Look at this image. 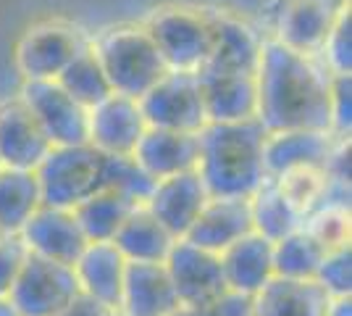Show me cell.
<instances>
[{
  "instance_id": "17",
  "label": "cell",
  "mask_w": 352,
  "mask_h": 316,
  "mask_svg": "<svg viewBox=\"0 0 352 316\" xmlns=\"http://www.w3.org/2000/svg\"><path fill=\"white\" fill-rule=\"evenodd\" d=\"M208 198L210 196H208L200 174L197 171H184V174H174V177L155 182L145 206L179 240L190 232V227L195 224V219L208 203Z\"/></svg>"
},
{
  "instance_id": "24",
  "label": "cell",
  "mask_w": 352,
  "mask_h": 316,
  "mask_svg": "<svg viewBox=\"0 0 352 316\" xmlns=\"http://www.w3.org/2000/svg\"><path fill=\"white\" fill-rule=\"evenodd\" d=\"M331 298L316 280L274 277L252 295V316H329Z\"/></svg>"
},
{
  "instance_id": "23",
  "label": "cell",
  "mask_w": 352,
  "mask_h": 316,
  "mask_svg": "<svg viewBox=\"0 0 352 316\" xmlns=\"http://www.w3.org/2000/svg\"><path fill=\"white\" fill-rule=\"evenodd\" d=\"M132 158L153 182L195 171L197 166V135L171 132L147 127L142 140L137 143Z\"/></svg>"
},
{
  "instance_id": "22",
  "label": "cell",
  "mask_w": 352,
  "mask_h": 316,
  "mask_svg": "<svg viewBox=\"0 0 352 316\" xmlns=\"http://www.w3.org/2000/svg\"><path fill=\"white\" fill-rule=\"evenodd\" d=\"M72 269L79 285V295H87L118 314L126 258L118 253L113 242H87V248L74 261Z\"/></svg>"
},
{
  "instance_id": "34",
  "label": "cell",
  "mask_w": 352,
  "mask_h": 316,
  "mask_svg": "<svg viewBox=\"0 0 352 316\" xmlns=\"http://www.w3.org/2000/svg\"><path fill=\"white\" fill-rule=\"evenodd\" d=\"M316 282L326 290L329 298L352 295V251L350 245H339L326 251L321 266L316 271Z\"/></svg>"
},
{
  "instance_id": "25",
  "label": "cell",
  "mask_w": 352,
  "mask_h": 316,
  "mask_svg": "<svg viewBox=\"0 0 352 316\" xmlns=\"http://www.w3.org/2000/svg\"><path fill=\"white\" fill-rule=\"evenodd\" d=\"M111 242L126 258V264H163L176 238L150 213L145 203H140L124 219Z\"/></svg>"
},
{
  "instance_id": "26",
  "label": "cell",
  "mask_w": 352,
  "mask_h": 316,
  "mask_svg": "<svg viewBox=\"0 0 352 316\" xmlns=\"http://www.w3.org/2000/svg\"><path fill=\"white\" fill-rule=\"evenodd\" d=\"M250 200V219H252V232L263 235L265 240L276 242L302 227L300 211L289 203L276 180H268L248 198Z\"/></svg>"
},
{
  "instance_id": "20",
  "label": "cell",
  "mask_w": 352,
  "mask_h": 316,
  "mask_svg": "<svg viewBox=\"0 0 352 316\" xmlns=\"http://www.w3.org/2000/svg\"><path fill=\"white\" fill-rule=\"evenodd\" d=\"M263 45L265 34H261L250 21L229 11H216L213 50L206 66L221 69V72H236V74H255Z\"/></svg>"
},
{
  "instance_id": "8",
  "label": "cell",
  "mask_w": 352,
  "mask_h": 316,
  "mask_svg": "<svg viewBox=\"0 0 352 316\" xmlns=\"http://www.w3.org/2000/svg\"><path fill=\"white\" fill-rule=\"evenodd\" d=\"M140 108L147 127H155V129L197 135L208 124L197 74H187V72H166L140 98Z\"/></svg>"
},
{
  "instance_id": "29",
  "label": "cell",
  "mask_w": 352,
  "mask_h": 316,
  "mask_svg": "<svg viewBox=\"0 0 352 316\" xmlns=\"http://www.w3.org/2000/svg\"><path fill=\"white\" fill-rule=\"evenodd\" d=\"M326 248L305 227H297L287 238L274 242V271L287 280H316Z\"/></svg>"
},
{
  "instance_id": "19",
  "label": "cell",
  "mask_w": 352,
  "mask_h": 316,
  "mask_svg": "<svg viewBox=\"0 0 352 316\" xmlns=\"http://www.w3.org/2000/svg\"><path fill=\"white\" fill-rule=\"evenodd\" d=\"M226 290L252 298L263 290L274 277V242L265 240L263 235L250 232L242 240L232 242L226 251L219 253Z\"/></svg>"
},
{
  "instance_id": "30",
  "label": "cell",
  "mask_w": 352,
  "mask_h": 316,
  "mask_svg": "<svg viewBox=\"0 0 352 316\" xmlns=\"http://www.w3.org/2000/svg\"><path fill=\"white\" fill-rule=\"evenodd\" d=\"M89 43H92V40H89ZM56 82L72 95L76 103L85 105L87 111L92 105L100 103V101H105L108 95H113L111 82H108V76H105L100 61L92 53V45L85 48V50L60 72Z\"/></svg>"
},
{
  "instance_id": "13",
  "label": "cell",
  "mask_w": 352,
  "mask_h": 316,
  "mask_svg": "<svg viewBox=\"0 0 352 316\" xmlns=\"http://www.w3.org/2000/svg\"><path fill=\"white\" fill-rule=\"evenodd\" d=\"M19 238L32 256L66 264V266H74V261L82 256V251L89 242L72 209H56L45 203L19 229Z\"/></svg>"
},
{
  "instance_id": "4",
  "label": "cell",
  "mask_w": 352,
  "mask_h": 316,
  "mask_svg": "<svg viewBox=\"0 0 352 316\" xmlns=\"http://www.w3.org/2000/svg\"><path fill=\"white\" fill-rule=\"evenodd\" d=\"M147 34L163 56L168 72L197 74L210 59L216 11L184 3H168L153 8L142 21Z\"/></svg>"
},
{
  "instance_id": "14",
  "label": "cell",
  "mask_w": 352,
  "mask_h": 316,
  "mask_svg": "<svg viewBox=\"0 0 352 316\" xmlns=\"http://www.w3.org/2000/svg\"><path fill=\"white\" fill-rule=\"evenodd\" d=\"M50 140L40 129L27 103L11 95L0 101V166L34 171L50 153Z\"/></svg>"
},
{
  "instance_id": "38",
  "label": "cell",
  "mask_w": 352,
  "mask_h": 316,
  "mask_svg": "<svg viewBox=\"0 0 352 316\" xmlns=\"http://www.w3.org/2000/svg\"><path fill=\"white\" fill-rule=\"evenodd\" d=\"M174 316H252V298L223 293L208 306H179Z\"/></svg>"
},
{
  "instance_id": "10",
  "label": "cell",
  "mask_w": 352,
  "mask_h": 316,
  "mask_svg": "<svg viewBox=\"0 0 352 316\" xmlns=\"http://www.w3.org/2000/svg\"><path fill=\"white\" fill-rule=\"evenodd\" d=\"M19 98L27 103L53 148L87 143V108L76 103L56 79L21 82Z\"/></svg>"
},
{
  "instance_id": "27",
  "label": "cell",
  "mask_w": 352,
  "mask_h": 316,
  "mask_svg": "<svg viewBox=\"0 0 352 316\" xmlns=\"http://www.w3.org/2000/svg\"><path fill=\"white\" fill-rule=\"evenodd\" d=\"M43 206L40 185L34 171L0 166V232L19 235L30 216Z\"/></svg>"
},
{
  "instance_id": "35",
  "label": "cell",
  "mask_w": 352,
  "mask_h": 316,
  "mask_svg": "<svg viewBox=\"0 0 352 316\" xmlns=\"http://www.w3.org/2000/svg\"><path fill=\"white\" fill-rule=\"evenodd\" d=\"M318 61L331 74H350L352 72V14L350 6L339 14L334 27L323 43Z\"/></svg>"
},
{
  "instance_id": "12",
  "label": "cell",
  "mask_w": 352,
  "mask_h": 316,
  "mask_svg": "<svg viewBox=\"0 0 352 316\" xmlns=\"http://www.w3.org/2000/svg\"><path fill=\"white\" fill-rule=\"evenodd\" d=\"M145 129L140 101L126 95L113 92L87 111V145L103 156H132Z\"/></svg>"
},
{
  "instance_id": "37",
  "label": "cell",
  "mask_w": 352,
  "mask_h": 316,
  "mask_svg": "<svg viewBox=\"0 0 352 316\" xmlns=\"http://www.w3.org/2000/svg\"><path fill=\"white\" fill-rule=\"evenodd\" d=\"M352 87L350 74H334L331 79V129L337 137H350L352 124Z\"/></svg>"
},
{
  "instance_id": "1",
  "label": "cell",
  "mask_w": 352,
  "mask_h": 316,
  "mask_svg": "<svg viewBox=\"0 0 352 316\" xmlns=\"http://www.w3.org/2000/svg\"><path fill=\"white\" fill-rule=\"evenodd\" d=\"M334 74L316 56L297 53L276 40H265L255 72L258 116L265 132L331 129Z\"/></svg>"
},
{
  "instance_id": "2",
  "label": "cell",
  "mask_w": 352,
  "mask_h": 316,
  "mask_svg": "<svg viewBox=\"0 0 352 316\" xmlns=\"http://www.w3.org/2000/svg\"><path fill=\"white\" fill-rule=\"evenodd\" d=\"M263 124L258 119L236 124H206L197 132L195 171L213 198H250L265 180Z\"/></svg>"
},
{
  "instance_id": "31",
  "label": "cell",
  "mask_w": 352,
  "mask_h": 316,
  "mask_svg": "<svg viewBox=\"0 0 352 316\" xmlns=\"http://www.w3.org/2000/svg\"><path fill=\"white\" fill-rule=\"evenodd\" d=\"M302 227L326 251L339 248V245H350V206L321 203L302 219Z\"/></svg>"
},
{
  "instance_id": "15",
  "label": "cell",
  "mask_w": 352,
  "mask_h": 316,
  "mask_svg": "<svg viewBox=\"0 0 352 316\" xmlns=\"http://www.w3.org/2000/svg\"><path fill=\"white\" fill-rule=\"evenodd\" d=\"M339 140L334 132H318V129H289V132H268L263 145L265 174L276 180L287 171L297 169H326L329 158Z\"/></svg>"
},
{
  "instance_id": "11",
  "label": "cell",
  "mask_w": 352,
  "mask_h": 316,
  "mask_svg": "<svg viewBox=\"0 0 352 316\" xmlns=\"http://www.w3.org/2000/svg\"><path fill=\"white\" fill-rule=\"evenodd\" d=\"M163 266L171 277V285L182 306H208L223 293H229L219 253L206 251L184 238L174 242Z\"/></svg>"
},
{
  "instance_id": "28",
  "label": "cell",
  "mask_w": 352,
  "mask_h": 316,
  "mask_svg": "<svg viewBox=\"0 0 352 316\" xmlns=\"http://www.w3.org/2000/svg\"><path fill=\"white\" fill-rule=\"evenodd\" d=\"M134 206H140V203H134L116 190L103 187L95 196H89L85 203H79L74 209V216L89 242H111Z\"/></svg>"
},
{
  "instance_id": "36",
  "label": "cell",
  "mask_w": 352,
  "mask_h": 316,
  "mask_svg": "<svg viewBox=\"0 0 352 316\" xmlns=\"http://www.w3.org/2000/svg\"><path fill=\"white\" fill-rule=\"evenodd\" d=\"M27 256H30V251L24 248L19 235H3L0 238V295L11 293Z\"/></svg>"
},
{
  "instance_id": "39",
  "label": "cell",
  "mask_w": 352,
  "mask_h": 316,
  "mask_svg": "<svg viewBox=\"0 0 352 316\" xmlns=\"http://www.w3.org/2000/svg\"><path fill=\"white\" fill-rule=\"evenodd\" d=\"M60 316H118L113 308H108L103 303L92 301L87 295H76L74 303Z\"/></svg>"
},
{
  "instance_id": "33",
  "label": "cell",
  "mask_w": 352,
  "mask_h": 316,
  "mask_svg": "<svg viewBox=\"0 0 352 316\" xmlns=\"http://www.w3.org/2000/svg\"><path fill=\"white\" fill-rule=\"evenodd\" d=\"M155 182L137 166L132 156H105L103 187L116 190L134 203H145Z\"/></svg>"
},
{
  "instance_id": "40",
  "label": "cell",
  "mask_w": 352,
  "mask_h": 316,
  "mask_svg": "<svg viewBox=\"0 0 352 316\" xmlns=\"http://www.w3.org/2000/svg\"><path fill=\"white\" fill-rule=\"evenodd\" d=\"M0 316H19L14 308V303L8 301V295H0Z\"/></svg>"
},
{
  "instance_id": "3",
  "label": "cell",
  "mask_w": 352,
  "mask_h": 316,
  "mask_svg": "<svg viewBox=\"0 0 352 316\" xmlns=\"http://www.w3.org/2000/svg\"><path fill=\"white\" fill-rule=\"evenodd\" d=\"M89 45L116 95L140 101L168 72L166 61L158 53L153 37L142 27V21L140 24L124 21V24L105 27L98 34H92Z\"/></svg>"
},
{
  "instance_id": "6",
  "label": "cell",
  "mask_w": 352,
  "mask_h": 316,
  "mask_svg": "<svg viewBox=\"0 0 352 316\" xmlns=\"http://www.w3.org/2000/svg\"><path fill=\"white\" fill-rule=\"evenodd\" d=\"M92 34L66 19H45L32 24L16 43L14 63L24 82H50L72 63Z\"/></svg>"
},
{
  "instance_id": "41",
  "label": "cell",
  "mask_w": 352,
  "mask_h": 316,
  "mask_svg": "<svg viewBox=\"0 0 352 316\" xmlns=\"http://www.w3.org/2000/svg\"><path fill=\"white\" fill-rule=\"evenodd\" d=\"M0 238H3V232H0Z\"/></svg>"
},
{
  "instance_id": "32",
  "label": "cell",
  "mask_w": 352,
  "mask_h": 316,
  "mask_svg": "<svg viewBox=\"0 0 352 316\" xmlns=\"http://www.w3.org/2000/svg\"><path fill=\"white\" fill-rule=\"evenodd\" d=\"M279 187L284 190V196L289 198L294 209L300 211V216L305 219L310 211L318 209L326 198V187L329 180L321 169H297V171H287L276 177Z\"/></svg>"
},
{
  "instance_id": "9",
  "label": "cell",
  "mask_w": 352,
  "mask_h": 316,
  "mask_svg": "<svg viewBox=\"0 0 352 316\" xmlns=\"http://www.w3.org/2000/svg\"><path fill=\"white\" fill-rule=\"evenodd\" d=\"M347 6L350 0H276L271 11V34L265 40H276L318 59L334 21Z\"/></svg>"
},
{
  "instance_id": "16",
  "label": "cell",
  "mask_w": 352,
  "mask_h": 316,
  "mask_svg": "<svg viewBox=\"0 0 352 316\" xmlns=\"http://www.w3.org/2000/svg\"><path fill=\"white\" fill-rule=\"evenodd\" d=\"M197 85L206 105L208 124H236L258 116L255 74H236L221 69H200Z\"/></svg>"
},
{
  "instance_id": "7",
  "label": "cell",
  "mask_w": 352,
  "mask_h": 316,
  "mask_svg": "<svg viewBox=\"0 0 352 316\" xmlns=\"http://www.w3.org/2000/svg\"><path fill=\"white\" fill-rule=\"evenodd\" d=\"M76 295L79 285L72 266L30 253L8 293V301L14 303L19 316H60Z\"/></svg>"
},
{
  "instance_id": "18",
  "label": "cell",
  "mask_w": 352,
  "mask_h": 316,
  "mask_svg": "<svg viewBox=\"0 0 352 316\" xmlns=\"http://www.w3.org/2000/svg\"><path fill=\"white\" fill-rule=\"evenodd\" d=\"M179 306L163 264H126L118 316H174Z\"/></svg>"
},
{
  "instance_id": "5",
  "label": "cell",
  "mask_w": 352,
  "mask_h": 316,
  "mask_svg": "<svg viewBox=\"0 0 352 316\" xmlns=\"http://www.w3.org/2000/svg\"><path fill=\"white\" fill-rule=\"evenodd\" d=\"M103 174L105 156L87 143L50 148L43 164L34 169L45 206L72 211L98 190H103Z\"/></svg>"
},
{
  "instance_id": "21",
  "label": "cell",
  "mask_w": 352,
  "mask_h": 316,
  "mask_svg": "<svg viewBox=\"0 0 352 316\" xmlns=\"http://www.w3.org/2000/svg\"><path fill=\"white\" fill-rule=\"evenodd\" d=\"M252 232L248 198H208L203 211L197 213L195 224L184 235V240L195 242L206 251L221 253L232 242L242 240Z\"/></svg>"
}]
</instances>
